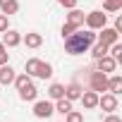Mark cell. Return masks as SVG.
I'll use <instances>...</instances> for the list:
<instances>
[{
	"instance_id": "cell-21",
	"label": "cell",
	"mask_w": 122,
	"mask_h": 122,
	"mask_svg": "<svg viewBox=\"0 0 122 122\" xmlns=\"http://www.w3.org/2000/svg\"><path fill=\"white\" fill-rule=\"evenodd\" d=\"M103 10L105 12H120L122 10V0H103Z\"/></svg>"
},
{
	"instance_id": "cell-23",
	"label": "cell",
	"mask_w": 122,
	"mask_h": 122,
	"mask_svg": "<svg viewBox=\"0 0 122 122\" xmlns=\"http://www.w3.org/2000/svg\"><path fill=\"white\" fill-rule=\"evenodd\" d=\"M12 84H15V86H17V91H19V89H24L26 84H31V77H29L26 72H22V74H17V77H15V81H12Z\"/></svg>"
},
{
	"instance_id": "cell-29",
	"label": "cell",
	"mask_w": 122,
	"mask_h": 122,
	"mask_svg": "<svg viewBox=\"0 0 122 122\" xmlns=\"http://www.w3.org/2000/svg\"><path fill=\"white\" fill-rule=\"evenodd\" d=\"M103 122H122V117H120V115H115V112H108V117H105Z\"/></svg>"
},
{
	"instance_id": "cell-6",
	"label": "cell",
	"mask_w": 122,
	"mask_h": 122,
	"mask_svg": "<svg viewBox=\"0 0 122 122\" xmlns=\"http://www.w3.org/2000/svg\"><path fill=\"white\" fill-rule=\"evenodd\" d=\"M53 112H55V108H53L50 101H34V115L38 120H48Z\"/></svg>"
},
{
	"instance_id": "cell-24",
	"label": "cell",
	"mask_w": 122,
	"mask_h": 122,
	"mask_svg": "<svg viewBox=\"0 0 122 122\" xmlns=\"http://www.w3.org/2000/svg\"><path fill=\"white\" fill-rule=\"evenodd\" d=\"M62 122H84V115L79 112V110H70L67 115H65V120Z\"/></svg>"
},
{
	"instance_id": "cell-2",
	"label": "cell",
	"mask_w": 122,
	"mask_h": 122,
	"mask_svg": "<svg viewBox=\"0 0 122 122\" xmlns=\"http://www.w3.org/2000/svg\"><path fill=\"white\" fill-rule=\"evenodd\" d=\"M24 72H26L29 77H36V79H50V77H53V67H50V62H46V60H38V57L26 60Z\"/></svg>"
},
{
	"instance_id": "cell-1",
	"label": "cell",
	"mask_w": 122,
	"mask_h": 122,
	"mask_svg": "<svg viewBox=\"0 0 122 122\" xmlns=\"http://www.w3.org/2000/svg\"><path fill=\"white\" fill-rule=\"evenodd\" d=\"M93 43H96V31H91V29H77V31H72L65 38V50L70 55H81V53H89Z\"/></svg>"
},
{
	"instance_id": "cell-28",
	"label": "cell",
	"mask_w": 122,
	"mask_h": 122,
	"mask_svg": "<svg viewBox=\"0 0 122 122\" xmlns=\"http://www.w3.org/2000/svg\"><path fill=\"white\" fill-rule=\"evenodd\" d=\"M112 29H115L117 34H122V15H117V17H115V26H112Z\"/></svg>"
},
{
	"instance_id": "cell-13",
	"label": "cell",
	"mask_w": 122,
	"mask_h": 122,
	"mask_svg": "<svg viewBox=\"0 0 122 122\" xmlns=\"http://www.w3.org/2000/svg\"><path fill=\"white\" fill-rule=\"evenodd\" d=\"M15 77H17V72L10 67V62H7V65H0V84H3V86L12 84V81H15Z\"/></svg>"
},
{
	"instance_id": "cell-11",
	"label": "cell",
	"mask_w": 122,
	"mask_h": 122,
	"mask_svg": "<svg viewBox=\"0 0 122 122\" xmlns=\"http://www.w3.org/2000/svg\"><path fill=\"white\" fill-rule=\"evenodd\" d=\"M98 96L101 93H96V91H81V96H79V101L84 103V108L86 110H93V108H98Z\"/></svg>"
},
{
	"instance_id": "cell-12",
	"label": "cell",
	"mask_w": 122,
	"mask_h": 122,
	"mask_svg": "<svg viewBox=\"0 0 122 122\" xmlns=\"http://www.w3.org/2000/svg\"><path fill=\"white\" fill-rule=\"evenodd\" d=\"M22 43H24L26 48H41L43 36H41V34H36V31H29V34H24V36H22Z\"/></svg>"
},
{
	"instance_id": "cell-31",
	"label": "cell",
	"mask_w": 122,
	"mask_h": 122,
	"mask_svg": "<svg viewBox=\"0 0 122 122\" xmlns=\"http://www.w3.org/2000/svg\"><path fill=\"white\" fill-rule=\"evenodd\" d=\"M0 50H5V46H3V41H0Z\"/></svg>"
},
{
	"instance_id": "cell-5",
	"label": "cell",
	"mask_w": 122,
	"mask_h": 122,
	"mask_svg": "<svg viewBox=\"0 0 122 122\" xmlns=\"http://www.w3.org/2000/svg\"><path fill=\"white\" fill-rule=\"evenodd\" d=\"M98 31H101V34H96V41H98V43L110 46V43H117V41H120V34H117L112 26H108V24H105L103 29H98Z\"/></svg>"
},
{
	"instance_id": "cell-14",
	"label": "cell",
	"mask_w": 122,
	"mask_h": 122,
	"mask_svg": "<svg viewBox=\"0 0 122 122\" xmlns=\"http://www.w3.org/2000/svg\"><path fill=\"white\" fill-rule=\"evenodd\" d=\"M81 91H84L81 84H79V81H72V84L65 86V98H67V101H77V98L81 96Z\"/></svg>"
},
{
	"instance_id": "cell-26",
	"label": "cell",
	"mask_w": 122,
	"mask_h": 122,
	"mask_svg": "<svg viewBox=\"0 0 122 122\" xmlns=\"http://www.w3.org/2000/svg\"><path fill=\"white\" fill-rule=\"evenodd\" d=\"M3 31H7V15L0 12V34H3Z\"/></svg>"
},
{
	"instance_id": "cell-16",
	"label": "cell",
	"mask_w": 122,
	"mask_h": 122,
	"mask_svg": "<svg viewBox=\"0 0 122 122\" xmlns=\"http://www.w3.org/2000/svg\"><path fill=\"white\" fill-rule=\"evenodd\" d=\"M19 98L31 103V101H36V98H38V89H36L34 84H26L24 89H19Z\"/></svg>"
},
{
	"instance_id": "cell-30",
	"label": "cell",
	"mask_w": 122,
	"mask_h": 122,
	"mask_svg": "<svg viewBox=\"0 0 122 122\" xmlns=\"http://www.w3.org/2000/svg\"><path fill=\"white\" fill-rule=\"evenodd\" d=\"M72 31H77V29H72L70 24H62V36H65V38H67V36H70Z\"/></svg>"
},
{
	"instance_id": "cell-19",
	"label": "cell",
	"mask_w": 122,
	"mask_h": 122,
	"mask_svg": "<svg viewBox=\"0 0 122 122\" xmlns=\"http://www.w3.org/2000/svg\"><path fill=\"white\" fill-rule=\"evenodd\" d=\"M62 96H65V84H50L48 86V98L50 101H57Z\"/></svg>"
},
{
	"instance_id": "cell-18",
	"label": "cell",
	"mask_w": 122,
	"mask_h": 122,
	"mask_svg": "<svg viewBox=\"0 0 122 122\" xmlns=\"http://www.w3.org/2000/svg\"><path fill=\"white\" fill-rule=\"evenodd\" d=\"M108 91L115 93V96H120V91H122V77H120V74L108 77Z\"/></svg>"
},
{
	"instance_id": "cell-27",
	"label": "cell",
	"mask_w": 122,
	"mask_h": 122,
	"mask_svg": "<svg viewBox=\"0 0 122 122\" xmlns=\"http://www.w3.org/2000/svg\"><path fill=\"white\" fill-rule=\"evenodd\" d=\"M10 62V53L7 50H0V65H7Z\"/></svg>"
},
{
	"instance_id": "cell-9",
	"label": "cell",
	"mask_w": 122,
	"mask_h": 122,
	"mask_svg": "<svg viewBox=\"0 0 122 122\" xmlns=\"http://www.w3.org/2000/svg\"><path fill=\"white\" fill-rule=\"evenodd\" d=\"M19 43H22V34H19V31H15V29L3 31V46H5V48H17Z\"/></svg>"
},
{
	"instance_id": "cell-7",
	"label": "cell",
	"mask_w": 122,
	"mask_h": 122,
	"mask_svg": "<svg viewBox=\"0 0 122 122\" xmlns=\"http://www.w3.org/2000/svg\"><path fill=\"white\" fill-rule=\"evenodd\" d=\"M96 70L103 72V74H112V72L117 70V60H115L112 55H103V57L96 60Z\"/></svg>"
},
{
	"instance_id": "cell-8",
	"label": "cell",
	"mask_w": 122,
	"mask_h": 122,
	"mask_svg": "<svg viewBox=\"0 0 122 122\" xmlns=\"http://www.w3.org/2000/svg\"><path fill=\"white\" fill-rule=\"evenodd\" d=\"M117 105H120V103H117V96H115V93H110V91H108V93L98 96V108H103L105 112H115V110H117Z\"/></svg>"
},
{
	"instance_id": "cell-25",
	"label": "cell",
	"mask_w": 122,
	"mask_h": 122,
	"mask_svg": "<svg viewBox=\"0 0 122 122\" xmlns=\"http://www.w3.org/2000/svg\"><path fill=\"white\" fill-rule=\"evenodd\" d=\"M60 5H62L65 10H72V7H77V0H57Z\"/></svg>"
},
{
	"instance_id": "cell-22",
	"label": "cell",
	"mask_w": 122,
	"mask_h": 122,
	"mask_svg": "<svg viewBox=\"0 0 122 122\" xmlns=\"http://www.w3.org/2000/svg\"><path fill=\"white\" fill-rule=\"evenodd\" d=\"M108 55H112V57L117 60V62H122V46H120V41L108 46Z\"/></svg>"
},
{
	"instance_id": "cell-4",
	"label": "cell",
	"mask_w": 122,
	"mask_h": 122,
	"mask_svg": "<svg viewBox=\"0 0 122 122\" xmlns=\"http://www.w3.org/2000/svg\"><path fill=\"white\" fill-rule=\"evenodd\" d=\"M89 86H91V91H96V93H105L108 91V74H103V72H98L96 67L89 72Z\"/></svg>"
},
{
	"instance_id": "cell-3",
	"label": "cell",
	"mask_w": 122,
	"mask_h": 122,
	"mask_svg": "<svg viewBox=\"0 0 122 122\" xmlns=\"http://www.w3.org/2000/svg\"><path fill=\"white\" fill-rule=\"evenodd\" d=\"M84 24H86V29L98 31V29H103V26L108 24V15H103V10H91V12L84 17Z\"/></svg>"
},
{
	"instance_id": "cell-20",
	"label": "cell",
	"mask_w": 122,
	"mask_h": 122,
	"mask_svg": "<svg viewBox=\"0 0 122 122\" xmlns=\"http://www.w3.org/2000/svg\"><path fill=\"white\" fill-rule=\"evenodd\" d=\"M91 55H93V60H98V57H103V55H108V46L105 43H93L91 46Z\"/></svg>"
},
{
	"instance_id": "cell-17",
	"label": "cell",
	"mask_w": 122,
	"mask_h": 122,
	"mask_svg": "<svg viewBox=\"0 0 122 122\" xmlns=\"http://www.w3.org/2000/svg\"><path fill=\"white\" fill-rule=\"evenodd\" d=\"M53 108H55V112H60V115L65 117V115H67V112L72 110V101H67V98L62 96V98H57V101L53 103Z\"/></svg>"
},
{
	"instance_id": "cell-15",
	"label": "cell",
	"mask_w": 122,
	"mask_h": 122,
	"mask_svg": "<svg viewBox=\"0 0 122 122\" xmlns=\"http://www.w3.org/2000/svg\"><path fill=\"white\" fill-rule=\"evenodd\" d=\"M0 12H3V15H17L19 12V3H17V0H0Z\"/></svg>"
},
{
	"instance_id": "cell-10",
	"label": "cell",
	"mask_w": 122,
	"mask_h": 122,
	"mask_svg": "<svg viewBox=\"0 0 122 122\" xmlns=\"http://www.w3.org/2000/svg\"><path fill=\"white\" fill-rule=\"evenodd\" d=\"M84 17H86V15H84L81 10L72 7V10H70V15H67V22H65V24H70L72 29H81V26H84Z\"/></svg>"
}]
</instances>
